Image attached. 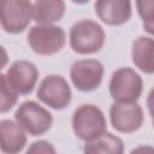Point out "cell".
Returning a JSON list of instances; mask_svg holds the SVG:
<instances>
[{"instance_id": "cell-5", "label": "cell", "mask_w": 154, "mask_h": 154, "mask_svg": "<svg viewBox=\"0 0 154 154\" xmlns=\"http://www.w3.org/2000/svg\"><path fill=\"white\" fill-rule=\"evenodd\" d=\"M34 18L30 0H0V20L8 34L23 32Z\"/></svg>"}, {"instance_id": "cell-20", "label": "cell", "mask_w": 154, "mask_h": 154, "mask_svg": "<svg viewBox=\"0 0 154 154\" xmlns=\"http://www.w3.org/2000/svg\"><path fill=\"white\" fill-rule=\"evenodd\" d=\"M142 26L144 29V31H147L150 35H154V22L150 23H142Z\"/></svg>"}, {"instance_id": "cell-8", "label": "cell", "mask_w": 154, "mask_h": 154, "mask_svg": "<svg viewBox=\"0 0 154 154\" xmlns=\"http://www.w3.org/2000/svg\"><path fill=\"white\" fill-rule=\"evenodd\" d=\"M70 77L75 88L89 93L99 88L103 77V65L96 59H82L72 64Z\"/></svg>"}, {"instance_id": "cell-10", "label": "cell", "mask_w": 154, "mask_h": 154, "mask_svg": "<svg viewBox=\"0 0 154 154\" xmlns=\"http://www.w3.org/2000/svg\"><path fill=\"white\" fill-rule=\"evenodd\" d=\"M10 85L20 95L30 94L37 82L38 70L35 64L28 60L14 61L5 73Z\"/></svg>"}, {"instance_id": "cell-1", "label": "cell", "mask_w": 154, "mask_h": 154, "mask_svg": "<svg viewBox=\"0 0 154 154\" xmlns=\"http://www.w3.org/2000/svg\"><path fill=\"white\" fill-rule=\"evenodd\" d=\"M70 47L78 54H94L105 43V31L102 26L91 19H81L70 29Z\"/></svg>"}, {"instance_id": "cell-21", "label": "cell", "mask_w": 154, "mask_h": 154, "mask_svg": "<svg viewBox=\"0 0 154 154\" xmlns=\"http://www.w3.org/2000/svg\"><path fill=\"white\" fill-rule=\"evenodd\" d=\"M71 1L75 4H78V5H83V4H87L89 0H71Z\"/></svg>"}, {"instance_id": "cell-14", "label": "cell", "mask_w": 154, "mask_h": 154, "mask_svg": "<svg viewBox=\"0 0 154 154\" xmlns=\"http://www.w3.org/2000/svg\"><path fill=\"white\" fill-rule=\"evenodd\" d=\"M34 20L40 24H52L60 20L65 13L64 0H35Z\"/></svg>"}, {"instance_id": "cell-13", "label": "cell", "mask_w": 154, "mask_h": 154, "mask_svg": "<svg viewBox=\"0 0 154 154\" xmlns=\"http://www.w3.org/2000/svg\"><path fill=\"white\" fill-rule=\"evenodd\" d=\"M131 58L135 66L144 73H154V38L140 36L132 43Z\"/></svg>"}, {"instance_id": "cell-11", "label": "cell", "mask_w": 154, "mask_h": 154, "mask_svg": "<svg viewBox=\"0 0 154 154\" xmlns=\"http://www.w3.org/2000/svg\"><path fill=\"white\" fill-rule=\"evenodd\" d=\"M95 13L107 25H123L132 13L131 0H96Z\"/></svg>"}, {"instance_id": "cell-18", "label": "cell", "mask_w": 154, "mask_h": 154, "mask_svg": "<svg viewBox=\"0 0 154 154\" xmlns=\"http://www.w3.org/2000/svg\"><path fill=\"white\" fill-rule=\"evenodd\" d=\"M28 153H55L54 147L47 141H36L28 148Z\"/></svg>"}, {"instance_id": "cell-9", "label": "cell", "mask_w": 154, "mask_h": 154, "mask_svg": "<svg viewBox=\"0 0 154 154\" xmlns=\"http://www.w3.org/2000/svg\"><path fill=\"white\" fill-rule=\"evenodd\" d=\"M112 126L122 134L137 131L144 120L143 111L136 102H114L109 108Z\"/></svg>"}, {"instance_id": "cell-16", "label": "cell", "mask_w": 154, "mask_h": 154, "mask_svg": "<svg viewBox=\"0 0 154 154\" xmlns=\"http://www.w3.org/2000/svg\"><path fill=\"white\" fill-rule=\"evenodd\" d=\"M17 95L18 93L10 85L6 78V75L2 73L1 75V106H0L1 113H6L13 108L18 99Z\"/></svg>"}, {"instance_id": "cell-6", "label": "cell", "mask_w": 154, "mask_h": 154, "mask_svg": "<svg viewBox=\"0 0 154 154\" xmlns=\"http://www.w3.org/2000/svg\"><path fill=\"white\" fill-rule=\"evenodd\" d=\"M16 122L31 136H41L46 134L52 124V114L38 105L36 101H24L14 112Z\"/></svg>"}, {"instance_id": "cell-7", "label": "cell", "mask_w": 154, "mask_h": 154, "mask_svg": "<svg viewBox=\"0 0 154 154\" xmlns=\"http://www.w3.org/2000/svg\"><path fill=\"white\" fill-rule=\"evenodd\" d=\"M72 93L66 79L59 75L45 77L37 89V99L53 109L61 111L71 102Z\"/></svg>"}, {"instance_id": "cell-3", "label": "cell", "mask_w": 154, "mask_h": 154, "mask_svg": "<svg viewBox=\"0 0 154 154\" xmlns=\"http://www.w3.org/2000/svg\"><path fill=\"white\" fill-rule=\"evenodd\" d=\"M66 42L63 28L53 24L34 25L28 34L30 48L38 55H52L61 51Z\"/></svg>"}, {"instance_id": "cell-15", "label": "cell", "mask_w": 154, "mask_h": 154, "mask_svg": "<svg viewBox=\"0 0 154 154\" xmlns=\"http://www.w3.org/2000/svg\"><path fill=\"white\" fill-rule=\"evenodd\" d=\"M84 153H109L122 154L124 152V143L122 138L109 132H103L99 137L87 141L83 147Z\"/></svg>"}, {"instance_id": "cell-12", "label": "cell", "mask_w": 154, "mask_h": 154, "mask_svg": "<svg viewBox=\"0 0 154 154\" xmlns=\"http://www.w3.org/2000/svg\"><path fill=\"white\" fill-rule=\"evenodd\" d=\"M25 130L17 123L10 119H2L0 122L1 135V152L7 154L19 153L26 144Z\"/></svg>"}, {"instance_id": "cell-19", "label": "cell", "mask_w": 154, "mask_h": 154, "mask_svg": "<svg viewBox=\"0 0 154 154\" xmlns=\"http://www.w3.org/2000/svg\"><path fill=\"white\" fill-rule=\"evenodd\" d=\"M147 107H148V111H149V113L152 116V123H153V126H154V88L148 94V97H147Z\"/></svg>"}, {"instance_id": "cell-2", "label": "cell", "mask_w": 154, "mask_h": 154, "mask_svg": "<svg viewBox=\"0 0 154 154\" xmlns=\"http://www.w3.org/2000/svg\"><path fill=\"white\" fill-rule=\"evenodd\" d=\"M72 129L75 135L87 142L106 132L107 122L103 112L95 105H81L72 116Z\"/></svg>"}, {"instance_id": "cell-17", "label": "cell", "mask_w": 154, "mask_h": 154, "mask_svg": "<svg viewBox=\"0 0 154 154\" xmlns=\"http://www.w3.org/2000/svg\"><path fill=\"white\" fill-rule=\"evenodd\" d=\"M136 8L143 23L154 22V0H136Z\"/></svg>"}, {"instance_id": "cell-4", "label": "cell", "mask_w": 154, "mask_h": 154, "mask_svg": "<svg viewBox=\"0 0 154 154\" xmlns=\"http://www.w3.org/2000/svg\"><path fill=\"white\" fill-rule=\"evenodd\" d=\"M142 90L143 81L131 67H120L112 73L109 94L116 102H136Z\"/></svg>"}]
</instances>
